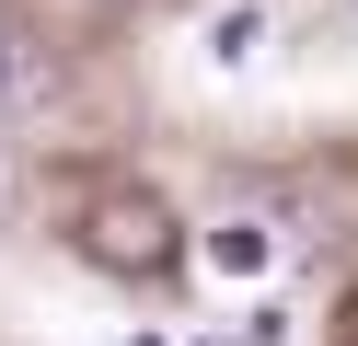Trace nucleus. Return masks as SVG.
I'll list each match as a JSON object with an SVG mask.
<instances>
[{
    "label": "nucleus",
    "mask_w": 358,
    "mask_h": 346,
    "mask_svg": "<svg viewBox=\"0 0 358 346\" xmlns=\"http://www.w3.org/2000/svg\"><path fill=\"white\" fill-rule=\"evenodd\" d=\"M81 254L116 277H162L173 266V208L139 196V185H116V196H93V219H81Z\"/></svg>",
    "instance_id": "f257e3e1"
},
{
    "label": "nucleus",
    "mask_w": 358,
    "mask_h": 346,
    "mask_svg": "<svg viewBox=\"0 0 358 346\" xmlns=\"http://www.w3.org/2000/svg\"><path fill=\"white\" fill-rule=\"evenodd\" d=\"M196 254H208V277H231V289H255V277L278 266V231H266V219H220V231H208Z\"/></svg>",
    "instance_id": "f03ea898"
},
{
    "label": "nucleus",
    "mask_w": 358,
    "mask_h": 346,
    "mask_svg": "<svg viewBox=\"0 0 358 346\" xmlns=\"http://www.w3.org/2000/svg\"><path fill=\"white\" fill-rule=\"evenodd\" d=\"M255 46H266V12H255V0L208 23V58H220V69H243V58H255Z\"/></svg>",
    "instance_id": "7ed1b4c3"
},
{
    "label": "nucleus",
    "mask_w": 358,
    "mask_h": 346,
    "mask_svg": "<svg viewBox=\"0 0 358 346\" xmlns=\"http://www.w3.org/2000/svg\"><path fill=\"white\" fill-rule=\"evenodd\" d=\"M139 346H150V335H139Z\"/></svg>",
    "instance_id": "20e7f679"
}]
</instances>
